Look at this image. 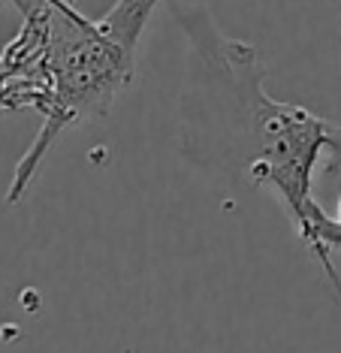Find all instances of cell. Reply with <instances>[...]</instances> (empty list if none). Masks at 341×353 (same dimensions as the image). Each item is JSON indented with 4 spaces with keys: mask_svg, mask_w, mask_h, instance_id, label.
Masks as SVG:
<instances>
[{
    "mask_svg": "<svg viewBox=\"0 0 341 353\" xmlns=\"http://www.w3.org/2000/svg\"><path fill=\"white\" fill-rule=\"evenodd\" d=\"M335 218L341 221V196H338V208H335Z\"/></svg>",
    "mask_w": 341,
    "mask_h": 353,
    "instance_id": "4",
    "label": "cell"
},
{
    "mask_svg": "<svg viewBox=\"0 0 341 353\" xmlns=\"http://www.w3.org/2000/svg\"><path fill=\"white\" fill-rule=\"evenodd\" d=\"M64 3H76V0H64Z\"/></svg>",
    "mask_w": 341,
    "mask_h": 353,
    "instance_id": "5",
    "label": "cell"
},
{
    "mask_svg": "<svg viewBox=\"0 0 341 353\" xmlns=\"http://www.w3.org/2000/svg\"><path fill=\"white\" fill-rule=\"evenodd\" d=\"M323 154H327V172L329 175H341V124H332L327 121V148H323Z\"/></svg>",
    "mask_w": 341,
    "mask_h": 353,
    "instance_id": "3",
    "label": "cell"
},
{
    "mask_svg": "<svg viewBox=\"0 0 341 353\" xmlns=\"http://www.w3.org/2000/svg\"><path fill=\"white\" fill-rule=\"evenodd\" d=\"M48 3L46 73L52 85V106L34 145L15 166L6 203H19L39 172L48 148L70 127L103 118L121 91L133 82L136 46L154 6L160 0H118L103 19H88L76 3Z\"/></svg>",
    "mask_w": 341,
    "mask_h": 353,
    "instance_id": "2",
    "label": "cell"
},
{
    "mask_svg": "<svg viewBox=\"0 0 341 353\" xmlns=\"http://www.w3.org/2000/svg\"><path fill=\"white\" fill-rule=\"evenodd\" d=\"M182 30L191 43L193 112L184 124L217 121V157L235 154L257 188L275 190L308 254L341 296V275L332 254L341 251V221L329 218L314 199V166L327 148V118L296 103L272 100L263 91V63L257 49L242 39L224 37L208 12L175 6Z\"/></svg>",
    "mask_w": 341,
    "mask_h": 353,
    "instance_id": "1",
    "label": "cell"
}]
</instances>
